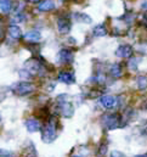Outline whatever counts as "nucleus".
<instances>
[{"mask_svg": "<svg viewBox=\"0 0 147 157\" xmlns=\"http://www.w3.org/2000/svg\"><path fill=\"white\" fill-rule=\"evenodd\" d=\"M57 138V119L50 117L44 125H41V139L44 143L50 144Z\"/></svg>", "mask_w": 147, "mask_h": 157, "instance_id": "nucleus-1", "label": "nucleus"}, {"mask_svg": "<svg viewBox=\"0 0 147 157\" xmlns=\"http://www.w3.org/2000/svg\"><path fill=\"white\" fill-rule=\"evenodd\" d=\"M24 70L32 77H34V76H44L46 73V67H45L44 62L38 60V59H29L28 61H26Z\"/></svg>", "mask_w": 147, "mask_h": 157, "instance_id": "nucleus-2", "label": "nucleus"}, {"mask_svg": "<svg viewBox=\"0 0 147 157\" xmlns=\"http://www.w3.org/2000/svg\"><path fill=\"white\" fill-rule=\"evenodd\" d=\"M101 124L107 130H113V129H117L119 127H123V124H122V116L115 113V112L105 113L101 117Z\"/></svg>", "mask_w": 147, "mask_h": 157, "instance_id": "nucleus-3", "label": "nucleus"}, {"mask_svg": "<svg viewBox=\"0 0 147 157\" xmlns=\"http://www.w3.org/2000/svg\"><path fill=\"white\" fill-rule=\"evenodd\" d=\"M56 101H57V107H58V112L61 113V116L66 118H70L73 116L74 107L73 105L68 101V96L66 94L58 95Z\"/></svg>", "mask_w": 147, "mask_h": 157, "instance_id": "nucleus-4", "label": "nucleus"}, {"mask_svg": "<svg viewBox=\"0 0 147 157\" xmlns=\"http://www.w3.org/2000/svg\"><path fill=\"white\" fill-rule=\"evenodd\" d=\"M36 90V85L31 82H18L16 84L12 85V91L13 94L18 95V96H26L32 94Z\"/></svg>", "mask_w": 147, "mask_h": 157, "instance_id": "nucleus-5", "label": "nucleus"}, {"mask_svg": "<svg viewBox=\"0 0 147 157\" xmlns=\"http://www.w3.org/2000/svg\"><path fill=\"white\" fill-rule=\"evenodd\" d=\"M72 28V22L68 16H61L57 20V31L60 34H68Z\"/></svg>", "mask_w": 147, "mask_h": 157, "instance_id": "nucleus-6", "label": "nucleus"}, {"mask_svg": "<svg viewBox=\"0 0 147 157\" xmlns=\"http://www.w3.org/2000/svg\"><path fill=\"white\" fill-rule=\"evenodd\" d=\"M74 60V52L70 49H61L56 56L58 63H72Z\"/></svg>", "mask_w": 147, "mask_h": 157, "instance_id": "nucleus-7", "label": "nucleus"}, {"mask_svg": "<svg viewBox=\"0 0 147 157\" xmlns=\"http://www.w3.org/2000/svg\"><path fill=\"white\" fill-rule=\"evenodd\" d=\"M100 102L105 109L111 110L117 105V98H114L113 95H104L100 98Z\"/></svg>", "mask_w": 147, "mask_h": 157, "instance_id": "nucleus-8", "label": "nucleus"}, {"mask_svg": "<svg viewBox=\"0 0 147 157\" xmlns=\"http://www.w3.org/2000/svg\"><path fill=\"white\" fill-rule=\"evenodd\" d=\"M58 82H61V83H65V84H73L74 82H75V77H74L73 72H68V71H62V72H60L58 73Z\"/></svg>", "mask_w": 147, "mask_h": 157, "instance_id": "nucleus-9", "label": "nucleus"}, {"mask_svg": "<svg viewBox=\"0 0 147 157\" xmlns=\"http://www.w3.org/2000/svg\"><path fill=\"white\" fill-rule=\"evenodd\" d=\"M131 54H133V48L130 45H126V44L120 45L115 51V55L118 57H122V59H128L131 56Z\"/></svg>", "mask_w": 147, "mask_h": 157, "instance_id": "nucleus-10", "label": "nucleus"}, {"mask_svg": "<svg viewBox=\"0 0 147 157\" xmlns=\"http://www.w3.org/2000/svg\"><path fill=\"white\" fill-rule=\"evenodd\" d=\"M26 128L29 133H36V132H39L41 129V125H40V122L36 119V118H29L26 121Z\"/></svg>", "mask_w": 147, "mask_h": 157, "instance_id": "nucleus-11", "label": "nucleus"}, {"mask_svg": "<svg viewBox=\"0 0 147 157\" xmlns=\"http://www.w3.org/2000/svg\"><path fill=\"white\" fill-rule=\"evenodd\" d=\"M24 39L28 43H32V44H36V43H39L41 40V34L40 32L38 31H28L26 34H24Z\"/></svg>", "mask_w": 147, "mask_h": 157, "instance_id": "nucleus-12", "label": "nucleus"}, {"mask_svg": "<svg viewBox=\"0 0 147 157\" xmlns=\"http://www.w3.org/2000/svg\"><path fill=\"white\" fill-rule=\"evenodd\" d=\"M55 7H56V4H55L54 0H44V1L39 2V5H38V10L39 11H43V12L54 10Z\"/></svg>", "mask_w": 147, "mask_h": 157, "instance_id": "nucleus-13", "label": "nucleus"}, {"mask_svg": "<svg viewBox=\"0 0 147 157\" xmlns=\"http://www.w3.org/2000/svg\"><path fill=\"white\" fill-rule=\"evenodd\" d=\"M7 33H9V36H10L11 38H13V39H20V38L22 37V31H21V28H20L18 26H16V25L9 26Z\"/></svg>", "mask_w": 147, "mask_h": 157, "instance_id": "nucleus-14", "label": "nucleus"}, {"mask_svg": "<svg viewBox=\"0 0 147 157\" xmlns=\"http://www.w3.org/2000/svg\"><path fill=\"white\" fill-rule=\"evenodd\" d=\"M74 20L81 23H91V17L84 12H75L73 15Z\"/></svg>", "mask_w": 147, "mask_h": 157, "instance_id": "nucleus-15", "label": "nucleus"}, {"mask_svg": "<svg viewBox=\"0 0 147 157\" xmlns=\"http://www.w3.org/2000/svg\"><path fill=\"white\" fill-rule=\"evenodd\" d=\"M122 67H120V65H118V63H113L112 66L110 67V75L113 77V78H119L120 76H122Z\"/></svg>", "mask_w": 147, "mask_h": 157, "instance_id": "nucleus-16", "label": "nucleus"}, {"mask_svg": "<svg viewBox=\"0 0 147 157\" xmlns=\"http://www.w3.org/2000/svg\"><path fill=\"white\" fill-rule=\"evenodd\" d=\"M12 5L13 2L11 0H0V10L4 13H9L12 10Z\"/></svg>", "mask_w": 147, "mask_h": 157, "instance_id": "nucleus-17", "label": "nucleus"}, {"mask_svg": "<svg viewBox=\"0 0 147 157\" xmlns=\"http://www.w3.org/2000/svg\"><path fill=\"white\" fill-rule=\"evenodd\" d=\"M92 34H94L95 37H104V36L107 34V28L105 27V25H97V26L94 28Z\"/></svg>", "mask_w": 147, "mask_h": 157, "instance_id": "nucleus-18", "label": "nucleus"}, {"mask_svg": "<svg viewBox=\"0 0 147 157\" xmlns=\"http://www.w3.org/2000/svg\"><path fill=\"white\" fill-rule=\"evenodd\" d=\"M23 157H37V150L33 145V143H31L23 151Z\"/></svg>", "mask_w": 147, "mask_h": 157, "instance_id": "nucleus-19", "label": "nucleus"}, {"mask_svg": "<svg viewBox=\"0 0 147 157\" xmlns=\"http://www.w3.org/2000/svg\"><path fill=\"white\" fill-rule=\"evenodd\" d=\"M136 84H138V88L140 90L147 89V77L146 76H139L136 79Z\"/></svg>", "mask_w": 147, "mask_h": 157, "instance_id": "nucleus-20", "label": "nucleus"}, {"mask_svg": "<svg viewBox=\"0 0 147 157\" xmlns=\"http://www.w3.org/2000/svg\"><path fill=\"white\" fill-rule=\"evenodd\" d=\"M20 77H21V78H23V79H31L32 76H31V75H29V73L23 68V70H21V71H20Z\"/></svg>", "mask_w": 147, "mask_h": 157, "instance_id": "nucleus-21", "label": "nucleus"}, {"mask_svg": "<svg viewBox=\"0 0 147 157\" xmlns=\"http://www.w3.org/2000/svg\"><path fill=\"white\" fill-rule=\"evenodd\" d=\"M0 157H13L12 154L10 151H6V150H0Z\"/></svg>", "mask_w": 147, "mask_h": 157, "instance_id": "nucleus-22", "label": "nucleus"}, {"mask_svg": "<svg viewBox=\"0 0 147 157\" xmlns=\"http://www.w3.org/2000/svg\"><path fill=\"white\" fill-rule=\"evenodd\" d=\"M111 157H126L124 154H122V152H119V151H112V154H111Z\"/></svg>", "mask_w": 147, "mask_h": 157, "instance_id": "nucleus-23", "label": "nucleus"}, {"mask_svg": "<svg viewBox=\"0 0 147 157\" xmlns=\"http://www.w3.org/2000/svg\"><path fill=\"white\" fill-rule=\"evenodd\" d=\"M141 7H142L144 10H147V1H144V2H142V5H141Z\"/></svg>", "mask_w": 147, "mask_h": 157, "instance_id": "nucleus-24", "label": "nucleus"}, {"mask_svg": "<svg viewBox=\"0 0 147 157\" xmlns=\"http://www.w3.org/2000/svg\"><path fill=\"white\" fill-rule=\"evenodd\" d=\"M31 2H33V4H38V2H41V1H44V0H29Z\"/></svg>", "mask_w": 147, "mask_h": 157, "instance_id": "nucleus-25", "label": "nucleus"}, {"mask_svg": "<svg viewBox=\"0 0 147 157\" xmlns=\"http://www.w3.org/2000/svg\"><path fill=\"white\" fill-rule=\"evenodd\" d=\"M135 157H147V154H142V155H138V156Z\"/></svg>", "mask_w": 147, "mask_h": 157, "instance_id": "nucleus-26", "label": "nucleus"}, {"mask_svg": "<svg viewBox=\"0 0 147 157\" xmlns=\"http://www.w3.org/2000/svg\"><path fill=\"white\" fill-rule=\"evenodd\" d=\"M73 157H81V156H73Z\"/></svg>", "mask_w": 147, "mask_h": 157, "instance_id": "nucleus-27", "label": "nucleus"}, {"mask_svg": "<svg viewBox=\"0 0 147 157\" xmlns=\"http://www.w3.org/2000/svg\"><path fill=\"white\" fill-rule=\"evenodd\" d=\"M0 26H1V20H0Z\"/></svg>", "mask_w": 147, "mask_h": 157, "instance_id": "nucleus-28", "label": "nucleus"}, {"mask_svg": "<svg viewBox=\"0 0 147 157\" xmlns=\"http://www.w3.org/2000/svg\"><path fill=\"white\" fill-rule=\"evenodd\" d=\"M0 121H1V116H0Z\"/></svg>", "mask_w": 147, "mask_h": 157, "instance_id": "nucleus-29", "label": "nucleus"}]
</instances>
